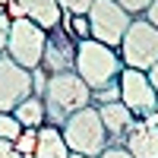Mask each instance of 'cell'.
I'll return each mask as SVG.
<instances>
[{
	"label": "cell",
	"mask_w": 158,
	"mask_h": 158,
	"mask_svg": "<svg viewBox=\"0 0 158 158\" xmlns=\"http://www.w3.org/2000/svg\"><path fill=\"white\" fill-rule=\"evenodd\" d=\"M60 10L63 13H70V16H85L89 6H92V0H57Z\"/></svg>",
	"instance_id": "obj_20"
},
{
	"label": "cell",
	"mask_w": 158,
	"mask_h": 158,
	"mask_svg": "<svg viewBox=\"0 0 158 158\" xmlns=\"http://www.w3.org/2000/svg\"><path fill=\"white\" fill-rule=\"evenodd\" d=\"M85 16H89L92 38H95L98 44H104V48H114V51L120 48L130 22H133V16H127V10L117 6L114 0H92Z\"/></svg>",
	"instance_id": "obj_5"
},
{
	"label": "cell",
	"mask_w": 158,
	"mask_h": 158,
	"mask_svg": "<svg viewBox=\"0 0 158 158\" xmlns=\"http://www.w3.org/2000/svg\"><path fill=\"white\" fill-rule=\"evenodd\" d=\"M149 82H152V89H155V95H158V63L149 70Z\"/></svg>",
	"instance_id": "obj_27"
},
{
	"label": "cell",
	"mask_w": 158,
	"mask_h": 158,
	"mask_svg": "<svg viewBox=\"0 0 158 158\" xmlns=\"http://www.w3.org/2000/svg\"><path fill=\"white\" fill-rule=\"evenodd\" d=\"M142 19H146V22L152 25V29H158V0H152V6H149L146 13H142Z\"/></svg>",
	"instance_id": "obj_26"
},
{
	"label": "cell",
	"mask_w": 158,
	"mask_h": 158,
	"mask_svg": "<svg viewBox=\"0 0 158 158\" xmlns=\"http://www.w3.org/2000/svg\"><path fill=\"white\" fill-rule=\"evenodd\" d=\"M114 101H120V85H117V82L92 92V104H95V108H101V104H114Z\"/></svg>",
	"instance_id": "obj_17"
},
{
	"label": "cell",
	"mask_w": 158,
	"mask_h": 158,
	"mask_svg": "<svg viewBox=\"0 0 158 158\" xmlns=\"http://www.w3.org/2000/svg\"><path fill=\"white\" fill-rule=\"evenodd\" d=\"M6 16L13 19V22H16V19H25V10H22V3H19V0H6Z\"/></svg>",
	"instance_id": "obj_23"
},
{
	"label": "cell",
	"mask_w": 158,
	"mask_h": 158,
	"mask_svg": "<svg viewBox=\"0 0 158 158\" xmlns=\"http://www.w3.org/2000/svg\"><path fill=\"white\" fill-rule=\"evenodd\" d=\"M44 41H48V32L38 29L32 19H16L10 29V41H6V57L16 60L22 70H38L41 67V57H44Z\"/></svg>",
	"instance_id": "obj_6"
},
{
	"label": "cell",
	"mask_w": 158,
	"mask_h": 158,
	"mask_svg": "<svg viewBox=\"0 0 158 158\" xmlns=\"http://www.w3.org/2000/svg\"><path fill=\"white\" fill-rule=\"evenodd\" d=\"M3 10H6V0H0V13H3Z\"/></svg>",
	"instance_id": "obj_29"
},
{
	"label": "cell",
	"mask_w": 158,
	"mask_h": 158,
	"mask_svg": "<svg viewBox=\"0 0 158 158\" xmlns=\"http://www.w3.org/2000/svg\"><path fill=\"white\" fill-rule=\"evenodd\" d=\"M76 73L92 92H98V89H104V85L120 79L123 60H120V54L114 48H104L95 38H85V41L76 44Z\"/></svg>",
	"instance_id": "obj_2"
},
{
	"label": "cell",
	"mask_w": 158,
	"mask_h": 158,
	"mask_svg": "<svg viewBox=\"0 0 158 158\" xmlns=\"http://www.w3.org/2000/svg\"><path fill=\"white\" fill-rule=\"evenodd\" d=\"M98 158H133V155H130L123 146H108V149H104Z\"/></svg>",
	"instance_id": "obj_24"
},
{
	"label": "cell",
	"mask_w": 158,
	"mask_h": 158,
	"mask_svg": "<svg viewBox=\"0 0 158 158\" xmlns=\"http://www.w3.org/2000/svg\"><path fill=\"white\" fill-rule=\"evenodd\" d=\"M60 133H63V142H67V149L73 155H95L98 158L108 149V133H104V127H101V117H98L95 104L70 114L67 123L60 127Z\"/></svg>",
	"instance_id": "obj_3"
},
{
	"label": "cell",
	"mask_w": 158,
	"mask_h": 158,
	"mask_svg": "<svg viewBox=\"0 0 158 158\" xmlns=\"http://www.w3.org/2000/svg\"><path fill=\"white\" fill-rule=\"evenodd\" d=\"M70 158H95V155H70Z\"/></svg>",
	"instance_id": "obj_28"
},
{
	"label": "cell",
	"mask_w": 158,
	"mask_h": 158,
	"mask_svg": "<svg viewBox=\"0 0 158 158\" xmlns=\"http://www.w3.org/2000/svg\"><path fill=\"white\" fill-rule=\"evenodd\" d=\"M22 10H25V19H32L38 29H60V19H63V10L57 0H19Z\"/></svg>",
	"instance_id": "obj_12"
},
{
	"label": "cell",
	"mask_w": 158,
	"mask_h": 158,
	"mask_svg": "<svg viewBox=\"0 0 158 158\" xmlns=\"http://www.w3.org/2000/svg\"><path fill=\"white\" fill-rule=\"evenodd\" d=\"M117 85H120V101L130 108V114L142 120V117H149L158 104V95L149 82V73H139V70H130L123 67L120 79H117Z\"/></svg>",
	"instance_id": "obj_7"
},
{
	"label": "cell",
	"mask_w": 158,
	"mask_h": 158,
	"mask_svg": "<svg viewBox=\"0 0 158 158\" xmlns=\"http://www.w3.org/2000/svg\"><path fill=\"white\" fill-rule=\"evenodd\" d=\"M22 133V123L16 120L13 114H0V139H10V142H16Z\"/></svg>",
	"instance_id": "obj_16"
},
{
	"label": "cell",
	"mask_w": 158,
	"mask_h": 158,
	"mask_svg": "<svg viewBox=\"0 0 158 158\" xmlns=\"http://www.w3.org/2000/svg\"><path fill=\"white\" fill-rule=\"evenodd\" d=\"M76 44L73 38L63 32V29H51L48 32V41H44V57H41V67L54 76V73H70L76 70Z\"/></svg>",
	"instance_id": "obj_9"
},
{
	"label": "cell",
	"mask_w": 158,
	"mask_h": 158,
	"mask_svg": "<svg viewBox=\"0 0 158 158\" xmlns=\"http://www.w3.org/2000/svg\"><path fill=\"white\" fill-rule=\"evenodd\" d=\"M123 149L133 158H158V127L146 120H133V127L123 139Z\"/></svg>",
	"instance_id": "obj_11"
},
{
	"label": "cell",
	"mask_w": 158,
	"mask_h": 158,
	"mask_svg": "<svg viewBox=\"0 0 158 158\" xmlns=\"http://www.w3.org/2000/svg\"><path fill=\"white\" fill-rule=\"evenodd\" d=\"M48 79H51V73H48L44 67H38V70H32V95H38V98H44V89H48Z\"/></svg>",
	"instance_id": "obj_19"
},
{
	"label": "cell",
	"mask_w": 158,
	"mask_h": 158,
	"mask_svg": "<svg viewBox=\"0 0 158 158\" xmlns=\"http://www.w3.org/2000/svg\"><path fill=\"white\" fill-rule=\"evenodd\" d=\"M0 158H22V155L16 152V146L10 139H0Z\"/></svg>",
	"instance_id": "obj_25"
},
{
	"label": "cell",
	"mask_w": 158,
	"mask_h": 158,
	"mask_svg": "<svg viewBox=\"0 0 158 158\" xmlns=\"http://www.w3.org/2000/svg\"><path fill=\"white\" fill-rule=\"evenodd\" d=\"M73 152L67 149V142H63V133L60 127H38V146H35V155L32 158H70Z\"/></svg>",
	"instance_id": "obj_13"
},
{
	"label": "cell",
	"mask_w": 158,
	"mask_h": 158,
	"mask_svg": "<svg viewBox=\"0 0 158 158\" xmlns=\"http://www.w3.org/2000/svg\"><path fill=\"white\" fill-rule=\"evenodd\" d=\"M32 95V73L22 70L16 60L0 54V114H13L16 104Z\"/></svg>",
	"instance_id": "obj_8"
},
{
	"label": "cell",
	"mask_w": 158,
	"mask_h": 158,
	"mask_svg": "<svg viewBox=\"0 0 158 158\" xmlns=\"http://www.w3.org/2000/svg\"><path fill=\"white\" fill-rule=\"evenodd\" d=\"M117 54H120L123 67L149 73L158 63V29H152L142 16L133 19L127 35H123V41H120V48H117Z\"/></svg>",
	"instance_id": "obj_4"
},
{
	"label": "cell",
	"mask_w": 158,
	"mask_h": 158,
	"mask_svg": "<svg viewBox=\"0 0 158 158\" xmlns=\"http://www.w3.org/2000/svg\"><path fill=\"white\" fill-rule=\"evenodd\" d=\"M92 104V89L79 79L76 70L70 73H54L44 89V123L63 127L67 117Z\"/></svg>",
	"instance_id": "obj_1"
},
{
	"label": "cell",
	"mask_w": 158,
	"mask_h": 158,
	"mask_svg": "<svg viewBox=\"0 0 158 158\" xmlns=\"http://www.w3.org/2000/svg\"><path fill=\"white\" fill-rule=\"evenodd\" d=\"M13 146H16V152H19L22 158H32V155H35V146H38V130H22L19 139L13 142Z\"/></svg>",
	"instance_id": "obj_15"
},
{
	"label": "cell",
	"mask_w": 158,
	"mask_h": 158,
	"mask_svg": "<svg viewBox=\"0 0 158 158\" xmlns=\"http://www.w3.org/2000/svg\"><path fill=\"white\" fill-rule=\"evenodd\" d=\"M98 117H101V127L108 133V146H123V139L130 133L136 117L130 114V108L123 101H114V104H101L98 108Z\"/></svg>",
	"instance_id": "obj_10"
},
{
	"label": "cell",
	"mask_w": 158,
	"mask_h": 158,
	"mask_svg": "<svg viewBox=\"0 0 158 158\" xmlns=\"http://www.w3.org/2000/svg\"><path fill=\"white\" fill-rule=\"evenodd\" d=\"M13 117L22 123V130H38V127H44V98L29 95L22 104H16Z\"/></svg>",
	"instance_id": "obj_14"
},
{
	"label": "cell",
	"mask_w": 158,
	"mask_h": 158,
	"mask_svg": "<svg viewBox=\"0 0 158 158\" xmlns=\"http://www.w3.org/2000/svg\"><path fill=\"white\" fill-rule=\"evenodd\" d=\"M117 6H123L127 10V16H133V19H139L142 13H146L149 6H152V0H114Z\"/></svg>",
	"instance_id": "obj_18"
},
{
	"label": "cell",
	"mask_w": 158,
	"mask_h": 158,
	"mask_svg": "<svg viewBox=\"0 0 158 158\" xmlns=\"http://www.w3.org/2000/svg\"><path fill=\"white\" fill-rule=\"evenodd\" d=\"M70 35L76 38V41H85V38H92L89 16H73V29H70Z\"/></svg>",
	"instance_id": "obj_21"
},
{
	"label": "cell",
	"mask_w": 158,
	"mask_h": 158,
	"mask_svg": "<svg viewBox=\"0 0 158 158\" xmlns=\"http://www.w3.org/2000/svg\"><path fill=\"white\" fill-rule=\"evenodd\" d=\"M10 29H13V19L6 13H0V54H6V41H10Z\"/></svg>",
	"instance_id": "obj_22"
}]
</instances>
